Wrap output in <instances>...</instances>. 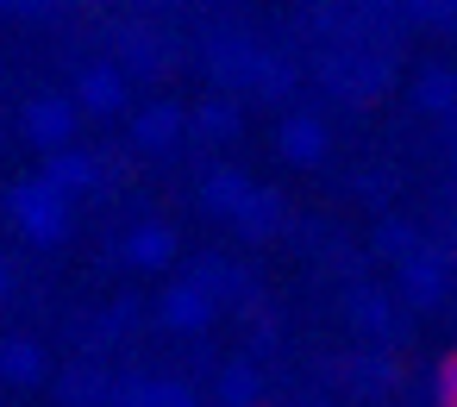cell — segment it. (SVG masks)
<instances>
[{
    "label": "cell",
    "instance_id": "7a4b0ae2",
    "mask_svg": "<svg viewBox=\"0 0 457 407\" xmlns=\"http://www.w3.org/2000/svg\"><path fill=\"white\" fill-rule=\"evenodd\" d=\"M420 107L457 120V76H451V70H426V76H420Z\"/></svg>",
    "mask_w": 457,
    "mask_h": 407
},
{
    "label": "cell",
    "instance_id": "277c9868",
    "mask_svg": "<svg viewBox=\"0 0 457 407\" xmlns=\"http://www.w3.org/2000/svg\"><path fill=\"white\" fill-rule=\"evenodd\" d=\"M438 407H457V357L438 363Z\"/></svg>",
    "mask_w": 457,
    "mask_h": 407
},
{
    "label": "cell",
    "instance_id": "6da1fadb",
    "mask_svg": "<svg viewBox=\"0 0 457 407\" xmlns=\"http://www.w3.org/2000/svg\"><path fill=\"white\" fill-rule=\"evenodd\" d=\"M401 288H407L413 307H432V301L445 295V263H438L432 251H407V257H401Z\"/></svg>",
    "mask_w": 457,
    "mask_h": 407
},
{
    "label": "cell",
    "instance_id": "3957f363",
    "mask_svg": "<svg viewBox=\"0 0 457 407\" xmlns=\"http://www.w3.org/2000/svg\"><path fill=\"white\" fill-rule=\"evenodd\" d=\"M282 151H288L295 163H313V157L326 151V132H320V120H288V132H282Z\"/></svg>",
    "mask_w": 457,
    "mask_h": 407
},
{
    "label": "cell",
    "instance_id": "5b68a950",
    "mask_svg": "<svg viewBox=\"0 0 457 407\" xmlns=\"http://www.w3.org/2000/svg\"><path fill=\"white\" fill-rule=\"evenodd\" d=\"M351 313H357V320H370V326H382V320H388L376 295H357V301H351Z\"/></svg>",
    "mask_w": 457,
    "mask_h": 407
}]
</instances>
